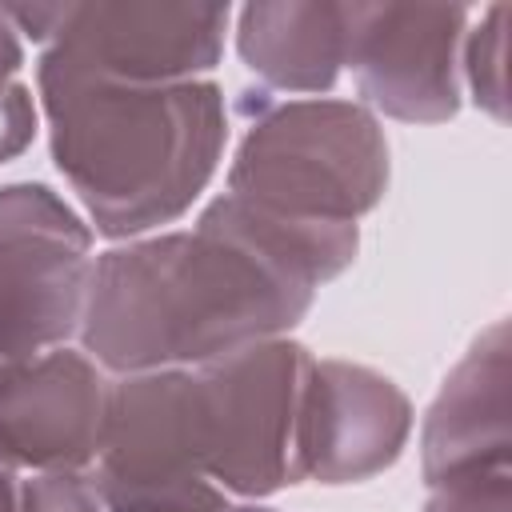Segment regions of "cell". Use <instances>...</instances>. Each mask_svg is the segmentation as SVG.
I'll use <instances>...</instances> for the list:
<instances>
[{
  "label": "cell",
  "mask_w": 512,
  "mask_h": 512,
  "mask_svg": "<svg viewBox=\"0 0 512 512\" xmlns=\"http://www.w3.org/2000/svg\"><path fill=\"white\" fill-rule=\"evenodd\" d=\"M320 284L300 228L224 192L192 228L120 240L96 256L80 348L112 376L196 368L288 336Z\"/></svg>",
  "instance_id": "6da1fadb"
},
{
  "label": "cell",
  "mask_w": 512,
  "mask_h": 512,
  "mask_svg": "<svg viewBox=\"0 0 512 512\" xmlns=\"http://www.w3.org/2000/svg\"><path fill=\"white\" fill-rule=\"evenodd\" d=\"M36 92L52 164L104 240L180 220L224 160L228 108L212 80L120 84L40 56Z\"/></svg>",
  "instance_id": "7a4b0ae2"
},
{
  "label": "cell",
  "mask_w": 512,
  "mask_h": 512,
  "mask_svg": "<svg viewBox=\"0 0 512 512\" xmlns=\"http://www.w3.org/2000/svg\"><path fill=\"white\" fill-rule=\"evenodd\" d=\"M236 112L244 132L228 164V196L316 224H356L384 200L388 140L360 100H276L244 88Z\"/></svg>",
  "instance_id": "3957f363"
},
{
  "label": "cell",
  "mask_w": 512,
  "mask_h": 512,
  "mask_svg": "<svg viewBox=\"0 0 512 512\" xmlns=\"http://www.w3.org/2000/svg\"><path fill=\"white\" fill-rule=\"evenodd\" d=\"M216 428L196 368H156L112 380L96 460L88 468L104 512H228L212 480Z\"/></svg>",
  "instance_id": "277c9868"
},
{
  "label": "cell",
  "mask_w": 512,
  "mask_h": 512,
  "mask_svg": "<svg viewBox=\"0 0 512 512\" xmlns=\"http://www.w3.org/2000/svg\"><path fill=\"white\" fill-rule=\"evenodd\" d=\"M92 268V224L60 192L0 184V364L80 336Z\"/></svg>",
  "instance_id": "5b68a950"
},
{
  "label": "cell",
  "mask_w": 512,
  "mask_h": 512,
  "mask_svg": "<svg viewBox=\"0 0 512 512\" xmlns=\"http://www.w3.org/2000/svg\"><path fill=\"white\" fill-rule=\"evenodd\" d=\"M312 352L272 336L196 364L216 424V484L232 504H260L300 484L296 428Z\"/></svg>",
  "instance_id": "8992f818"
},
{
  "label": "cell",
  "mask_w": 512,
  "mask_h": 512,
  "mask_svg": "<svg viewBox=\"0 0 512 512\" xmlns=\"http://www.w3.org/2000/svg\"><path fill=\"white\" fill-rule=\"evenodd\" d=\"M232 8L188 0L60 4L44 60L120 84L204 80L224 56Z\"/></svg>",
  "instance_id": "52a82bcc"
},
{
  "label": "cell",
  "mask_w": 512,
  "mask_h": 512,
  "mask_svg": "<svg viewBox=\"0 0 512 512\" xmlns=\"http://www.w3.org/2000/svg\"><path fill=\"white\" fill-rule=\"evenodd\" d=\"M352 68L368 112L400 124H444L464 96V4H344Z\"/></svg>",
  "instance_id": "ba28073f"
},
{
  "label": "cell",
  "mask_w": 512,
  "mask_h": 512,
  "mask_svg": "<svg viewBox=\"0 0 512 512\" xmlns=\"http://www.w3.org/2000/svg\"><path fill=\"white\" fill-rule=\"evenodd\" d=\"M112 380L84 348L0 364V460L20 472H88Z\"/></svg>",
  "instance_id": "9c48e42d"
},
{
  "label": "cell",
  "mask_w": 512,
  "mask_h": 512,
  "mask_svg": "<svg viewBox=\"0 0 512 512\" xmlns=\"http://www.w3.org/2000/svg\"><path fill=\"white\" fill-rule=\"evenodd\" d=\"M408 436L412 400L392 376L368 364L312 356L296 428L300 480L328 488L372 480L400 460Z\"/></svg>",
  "instance_id": "30bf717a"
},
{
  "label": "cell",
  "mask_w": 512,
  "mask_h": 512,
  "mask_svg": "<svg viewBox=\"0 0 512 512\" xmlns=\"http://www.w3.org/2000/svg\"><path fill=\"white\" fill-rule=\"evenodd\" d=\"M508 324H488L472 348L444 376L436 400L420 424V472L424 484L512 460V400H508Z\"/></svg>",
  "instance_id": "8fae6325"
},
{
  "label": "cell",
  "mask_w": 512,
  "mask_h": 512,
  "mask_svg": "<svg viewBox=\"0 0 512 512\" xmlns=\"http://www.w3.org/2000/svg\"><path fill=\"white\" fill-rule=\"evenodd\" d=\"M348 48V16L336 0H256L236 12V52L264 92L324 96Z\"/></svg>",
  "instance_id": "7c38bea8"
},
{
  "label": "cell",
  "mask_w": 512,
  "mask_h": 512,
  "mask_svg": "<svg viewBox=\"0 0 512 512\" xmlns=\"http://www.w3.org/2000/svg\"><path fill=\"white\" fill-rule=\"evenodd\" d=\"M508 4H492L476 28H468L464 36V56H460V72L464 84L476 100L480 112H488L492 120H508Z\"/></svg>",
  "instance_id": "4fadbf2b"
},
{
  "label": "cell",
  "mask_w": 512,
  "mask_h": 512,
  "mask_svg": "<svg viewBox=\"0 0 512 512\" xmlns=\"http://www.w3.org/2000/svg\"><path fill=\"white\" fill-rule=\"evenodd\" d=\"M424 488V512H512V460L476 464Z\"/></svg>",
  "instance_id": "5bb4252c"
},
{
  "label": "cell",
  "mask_w": 512,
  "mask_h": 512,
  "mask_svg": "<svg viewBox=\"0 0 512 512\" xmlns=\"http://www.w3.org/2000/svg\"><path fill=\"white\" fill-rule=\"evenodd\" d=\"M20 512H104L88 472H28Z\"/></svg>",
  "instance_id": "9a60e30c"
},
{
  "label": "cell",
  "mask_w": 512,
  "mask_h": 512,
  "mask_svg": "<svg viewBox=\"0 0 512 512\" xmlns=\"http://www.w3.org/2000/svg\"><path fill=\"white\" fill-rule=\"evenodd\" d=\"M36 140V100L28 84H12L0 96V164L16 160Z\"/></svg>",
  "instance_id": "2e32d148"
},
{
  "label": "cell",
  "mask_w": 512,
  "mask_h": 512,
  "mask_svg": "<svg viewBox=\"0 0 512 512\" xmlns=\"http://www.w3.org/2000/svg\"><path fill=\"white\" fill-rule=\"evenodd\" d=\"M20 64H24V44H20V32H16V24L8 20V12L0 4V96L16 84Z\"/></svg>",
  "instance_id": "e0dca14e"
},
{
  "label": "cell",
  "mask_w": 512,
  "mask_h": 512,
  "mask_svg": "<svg viewBox=\"0 0 512 512\" xmlns=\"http://www.w3.org/2000/svg\"><path fill=\"white\" fill-rule=\"evenodd\" d=\"M24 476H28V472H20V468H12L8 460H0V512H20Z\"/></svg>",
  "instance_id": "ac0fdd59"
},
{
  "label": "cell",
  "mask_w": 512,
  "mask_h": 512,
  "mask_svg": "<svg viewBox=\"0 0 512 512\" xmlns=\"http://www.w3.org/2000/svg\"><path fill=\"white\" fill-rule=\"evenodd\" d=\"M228 512H280V508H268V504H232Z\"/></svg>",
  "instance_id": "d6986e66"
}]
</instances>
